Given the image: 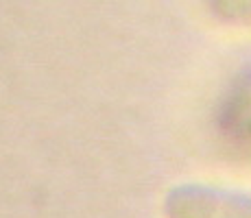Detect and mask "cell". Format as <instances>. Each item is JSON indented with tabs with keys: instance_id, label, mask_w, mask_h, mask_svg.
Here are the masks:
<instances>
[{
	"instance_id": "cell-1",
	"label": "cell",
	"mask_w": 251,
	"mask_h": 218,
	"mask_svg": "<svg viewBox=\"0 0 251 218\" xmlns=\"http://www.w3.org/2000/svg\"><path fill=\"white\" fill-rule=\"evenodd\" d=\"M168 218H251V194L205 183H181L166 194Z\"/></svg>"
},
{
	"instance_id": "cell-2",
	"label": "cell",
	"mask_w": 251,
	"mask_h": 218,
	"mask_svg": "<svg viewBox=\"0 0 251 218\" xmlns=\"http://www.w3.org/2000/svg\"><path fill=\"white\" fill-rule=\"evenodd\" d=\"M221 124L238 140H251V72L236 81L221 111Z\"/></svg>"
},
{
	"instance_id": "cell-3",
	"label": "cell",
	"mask_w": 251,
	"mask_h": 218,
	"mask_svg": "<svg viewBox=\"0 0 251 218\" xmlns=\"http://www.w3.org/2000/svg\"><path fill=\"white\" fill-rule=\"evenodd\" d=\"M212 9L227 22L251 24V0H212Z\"/></svg>"
}]
</instances>
